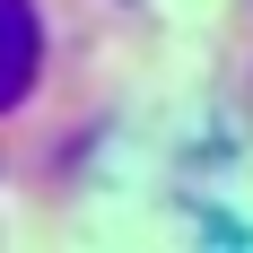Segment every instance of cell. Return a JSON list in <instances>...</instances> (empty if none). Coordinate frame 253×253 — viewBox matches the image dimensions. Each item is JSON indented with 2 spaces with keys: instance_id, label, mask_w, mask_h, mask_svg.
<instances>
[{
  "instance_id": "6da1fadb",
  "label": "cell",
  "mask_w": 253,
  "mask_h": 253,
  "mask_svg": "<svg viewBox=\"0 0 253 253\" xmlns=\"http://www.w3.org/2000/svg\"><path fill=\"white\" fill-rule=\"evenodd\" d=\"M44 79V26H35V0H0V114H18Z\"/></svg>"
}]
</instances>
